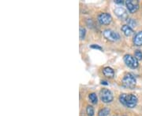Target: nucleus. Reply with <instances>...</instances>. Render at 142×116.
Segmentation results:
<instances>
[{"label": "nucleus", "mask_w": 142, "mask_h": 116, "mask_svg": "<svg viewBox=\"0 0 142 116\" xmlns=\"http://www.w3.org/2000/svg\"><path fill=\"white\" fill-rule=\"evenodd\" d=\"M135 58L137 61H141L142 60V52L140 50H136L134 53Z\"/></svg>", "instance_id": "nucleus-14"}, {"label": "nucleus", "mask_w": 142, "mask_h": 116, "mask_svg": "<svg viewBox=\"0 0 142 116\" xmlns=\"http://www.w3.org/2000/svg\"><path fill=\"white\" fill-rule=\"evenodd\" d=\"M86 30L84 28H80V39H84L85 36Z\"/></svg>", "instance_id": "nucleus-15"}, {"label": "nucleus", "mask_w": 142, "mask_h": 116, "mask_svg": "<svg viewBox=\"0 0 142 116\" xmlns=\"http://www.w3.org/2000/svg\"><path fill=\"white\" fill-rule=\"evenodd\" d=\"M100 98L104 103H111L113 101V95L107 89H103L100 91Z\"/></svg>", "instance_id": "nucleus-3"}, {"label": "nucleus", "mask_w": 142, "mask_h": 116, "mask_svg": "<svg viewBox=\"0 0 142 116\" xmlns=\"http://www.w3.org/2000/svg\"><path fill=\"white\" fill-rule=\"evenodd\" d=\"M89 99H90V101L92 104H96L97 101H98L97 96L95 93H92L89 94Z\"/></svg>", "instance_id": "nucleus-13"}, {"label": "nucleus", "mask_w": 142, "mask_h": 116, "mask_svg": "<svg viewBox=\"0 0 142 116\" xmlns=\"http://www.w3.org/2000/svg\"><path fill=\"white\" fill-rule=\"evenodd\" d=\"M114 13L119 18L121 19V20H126L128 18V13H127L126 10L125 9H123V7H117L114 10Z\"/></svg>", "instance_id": "nucleus-8"}, {"label": "nucleus", "mask_w": 142, "mask_h": 116, "mask_svg": "<svg viewBox=\"0 0 142 116\" xmlns=\"http://www.w3.org/2000/svg\"><path fill=\"white\" fill-rule=\"evenodd\" d=\"M103 73L105 76L107 77H110V78H112V77L114 75V70L111 68H109V67H106L104 68L103 70Z\"/></svg>", "instance_id": "nucleus-11"}, {"label": "nucleus", "mask_w": 142, "mask_h": 116, "mask_svg": "<svg viewBox=\"0 0 142 116\" xmlns=\"http://www.w3.org/2000/svg\"><path fill=\"white\" fill-rule=\"evenodd\" d=\"M124 61L130 68H137L138 67V61L130 54H126L124 56Z\"/></svg>", "instance_id": "nucleus-4"}, {"label": "nucleus", "mask_w": 142, "mask_h": 116, "mask_svg": "<svg viewBox=\"0 0 142 116\" xmlns=\"http://www.w3.org/2000/svg\"><path fill=\"white\" fill-rule=\"evenodd\" d=\"M129 21V22H128V25L130 27H135L136 26V22L134 21V20H133V19H130V20H128Z\"/></svg>", "instance_id": "nucleus-17"}, {"label": "nucleus", "mask_w": 142, "mask_h": 116, "mask_svg": "<svg viewBox=\"0 0 142 116\" xmlns=\"http://www.w3.org/2000/svg\"><path fill=\"white\" fill-rule=\"evenodd\" d=\"M121 31H123V32L124 33V35H125L126 36H130V35L133 33V31L132 28L130 27V26L127 25V24L123 25V27H121Z\"/></svg>", "instance_id": "nucleus-10"}, {"label": "nucleus", "mask_w": 142, "mask_h": 116, "mask_svg": "<svg viewBox=\"0 0 142 116\" xmlns=\"http://www.w3.org/2000/svg\"><path fill=\"white\" fill-rule=\"evenodd\" d=\"M121 82H123V85L125 87L133 89L136 86V79L131 73H128L123 77Z\"/></svg>", "instance_id": "nucleus-2"}, {"label": "nucleus", "mask_w": 142, "mask_h": 116, "mask_svg": "<svg viewBox=\"0 0 142 116\" xmlns=\"http://www.w3.org/2000/svg\"><path fill=\"white\" fill-rule=\"evenodd\" d=\"M86 111H87V114L89 116H92L94 114V109L92 106H88Z\"/></svg>", "instance_id": "nucleus-16"}, {"label": "nucleus", "mask_w": 142, "mask_h": 116, "mask_svg": "<svg viewBox=\"0 0 142 116\" xmlns=\"http://www.w3.org/2000/svg\"><path fill=\"white\" fill-rule=\"evenodd\" d=\"M133 44L137 46H142V31L137 32L133 38Z\"/></svg>", "instance_id": "nucleus-9"}, {"label": "nucleus", "mask_w": 142, "mask_h": 116, "mask_svg": "<svg viewBox=\"0 0 142 116\" xmlns=\"http://www.w3.org/2000/svg\"><path fill=\"white\" fill-rule=\"evenodd\" d=\"M104 35L107 39H108L109 41H112V42L118 41L120 38V35L117 32H114V31L109 30V29H107L104 31Z\"/></svg>", "instance_id": "nucleus-5"}, {"label": "nucleus", "mask_w": 142, "mask_h": 116, "mask_svg": "<svg viewBox=\"0 0 142 116\" xmlns=\"http://www.w3.org/2000/svg\"><path fill=\"white\" fill-rule=\"evenodd\" d=\"M110 113V110L107 107L103 108L102 110H100L99 112V116H108Z\"/></svg>", "instance_id": "nucleus-12"}, {"label": "nucleus", "mask_w": 142, "mask_h": 116, "mask_svg": "<svg viewBox=\"0 0 142 116\" xmlns=\"http://www.w3.org/2000/svg\"><path fill=\"white\" fill-rule=\"evenodd\" d=\"M101 83H102V85H108V83L106 81H102L101 82Z\"/></svg>", "instance_id": "nucleus-20"}, {"label": "nucleus", "mask_w": 142, "mask_h": 116, "mask_svg": "<svg viewBox=\"0 0 142 116\" xmlns=\"http://www.w3.org/2000/svg\"><path fill=\"white\" fill-rule=\"evenodd\" d=\"M114 2L118 4H123V1H121V0H116V1H114Z\"/></svg>", "instance_id": "nucleus-19"}, {"label": "nucleus", "mask_w": 142, "mask_h": 116, "mask_svg": "<svg viewBox=\"0 0 142 116\" xmlns=\"http://www.w3.org/2000/svg\"><path fill=\"white\" fill-rule=\"evenodd\" d=\"M112 17L109 13H100L98 16V21L99 22L100 24H104V25H107L111 22Z\"/></svg>", "instance_id": "nucleus-6"}, {"label": "nucleus", "mask_w": 142, "mask_h": 116, "mask_svg": "<svg viewBox=\"0 0 142 116\" xmlns=\"http://www.w3.org/2000/svg\"><path fill=\"white\" fill-rule=\"evenodd\" d=\"M126 5L127 6V9L130 13H135L138 8H139V4L137 1H133V0H128L126 2Z\"/></svg>", "instance_id": "nucleus-7"}, {"label": "nucleus", "mask_w": 142, "mask_h": 116, "mask_svg": "<svg viewBox=\"0 0 142 116\" xmlns=\"http://www.w3.org/2000/svg\"><path fill=\"white\" fill-rule=\"evenodd\" d=\"M119 101L123 105L130 108L134 107L137 104V98L133 94H121L119 96Z\"/></svg>", "instance_id": "nucleus-1"}, {"label": "nucleus", "mask_w": 142, "mask_h": 116, "mask_svg": "<svg viewBox=\"0 0 142 116\" xmlns=\"http://www.w3.org/2000/svg\"><path fill=\"white\" fill-rule=\"evenodd\" d=\"M91 48H92V49H99V50H102V47H100V46H98V45H92V46H91Z\"/></svg>", "instance_id": "nucleus-18"}]
</instances>
